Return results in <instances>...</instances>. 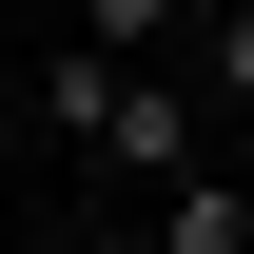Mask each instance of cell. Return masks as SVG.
Segmentation results:
<instances>
[{
	"label": "cell",
	"mask_w": 254,
	"mask_h": 254,
	"mask_svg": "<svg viewBox=\"0 0 254 254\" xmlns=\"http://www.w3.org/2000/svg\"><path fill=\"white\" fill-rule=\"evenodd\" d=\"M98 176L195 195V176H215V98H195V78H118V118H98Z\"/></svg>",
	"instance_id": "1"
},
{
	"label": "cell",
	"mask_w": 254,
	"mask_h": 254,
	"mask_svg": "<svg viewBox=\"0 0 254 254\" xmlns=\"http://www.w3.org/2000/svg\"><path fill=\"white\" fill-rule=\"evenodd\" d=\"M137 254H254V157H215L195 195H157V235Z\"/></svg>",
	"instance_id": "2"
},
{
	"label": "cell",
	"mask_w": 254,
	"mask_h": 254,
	"mask_svg": "<svg viewBox=\"0 0 254 254\" xmlns=\"http://www.w3.org/2000/svg\"><path fill=\"white\" fill-rule=\"evenodd\" d=\"M195 98H215V118H254V0H215V20H195V59H176Z\"/></svg>",
	"instance_id": "3"
}]
</instances>
